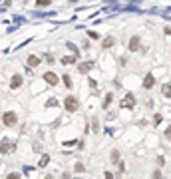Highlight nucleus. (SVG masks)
<instances>
[{"mask_svg":"<svg viewBox=\"0 0 171 179\" xmlns=\"http://www.w3.org/2000/svg\"><path fill=\"white\" fill-rule=\"evenodd\" d=\"M16 122H18V116H16L14 112H4V116H2V123H4V126L12 127V126H16Z\"/></svg>","mask_w":171,"mask_h":179,"instance_id":"1","label":"nucleus"},{"mask_svg":"<svg viewBox=\"0 0 171 179\" xmlns=\"http://www.w3.org/2000/svg\"><path fill=\"white\" fill-rule=\"evenodd\" d=\"M64 107H66V112H70V113H74L78 110V100L74 96H68L66 100H64Z\"/></svg>","mask_w":171,"mask_h":179,"instance_id":"2","label":"nucleus"},{"mask_svg":"<svg viewBox=\"0 0 171 179\" xmlns=\"http://www.w3.org/2000/svg\"><path fill=\"white\" fill-rule=\"evenodd\" d=\"M135 96L133 94H125V97L124 100H121V107H125V110H133V107H135Z\"/></svg>","mask_w":171,"mask_h":179,"instance_id":"3","label":"nucleus"},{"mask_svg":"<svg viewBox=\"0 0 171 179\" xmlns=\"http://www.w3.org/2000/svg\"><path fill=\"white\" fill-rule=\"evenodd\" d=\"M12 151H14L12 142H8V139H2V142H0V153L2 155H8V153H12Z\"/></svg>","mask_w":171,"mask_h":179,"instance_id":"4","label":"nucleus"},{"mask_svg":"<svg viewBox=\"0 0 171 179\" xmlns=\"http://www.w3.org/2000/svg\"><path fill=\"white\" fill-rule=\"evenodd\" d=\"M22 82H24V80H22V74H14L12 80H10V88H12V90H18L20 86H22Z\"/></svg>","mask_w":171,"mask_h":179,"instance_id":"5","label":"nucleus"},{"mask_svg":"<svg viewBox=\"0 0 171 179\" xmlns=\"http://www.w3.org/2000/svg\"><path fill=\"white\" fill-rule=\"evenodd\" d=\"M44 80H46V84H50V86H58V82H60V78H58L54 72H46Z\"/></svg>","mask_w":171,"mask_h":179,"instance_id":"6","label":"nucleus"},{"mask_svg":"<svg viewBox=\"0 0 171 179\" xmlns=\"http://www.w3.org/2000/svg\"><path fill=\"white\" fill-rule=\"evenodd\" d=\"M153 84H155V78H153V74H147L145 78H143V90H151Z\"/></svg>","mask_w":171,"mask_h":179,"instance_id":"7","label":"nucleus"},{"mask_svg":"<svg viewBox=\"0 0 171 179\" xmlns=\"http://www.w3.org/2000/svg\"><path fill=\"white\" fill-rule=\"evenodd\" d=\"M92 68H94V62H82V64H78V72L80 74H88Z\"/></svg>","mask_w":171,"mask_h":179,"instance_id":"8","label":"nucleus"},{"mask_svg":"<svg viewBox=\"0 0 171 179\" xmlns=\"http://www.w3.org/2000/svg\"><path fill=\"white\" fill-rule=\"evenodd\" d=\"M42 64V60L38 56H28V60H26V66L28 68H36V66H40Z\"/></svg>","mask_w":171,"mask_h":179,"instance_id":"9","label":"nucleus"},{"mask_svg":"<svg viewBox=\"0 0 171 179\" xmlns=\"http://www.w3.org/2000/svg\"><path fill=\"white\" fill-rule=\"evenodd\" d=\"M127 46H129L131 52L139 50V36H131V38H129V44H127Z\"/></svg>","mask_w":171,"mask_h":179,"instance_id":"10","label":"nucleus"},{"mask_svg":"<svg viewBox=\"0 0 171 179\" xmlns=\"http://www.w3.org/2000/svg\"><path fill=\"white\" fill-rule=\"evenodd\" d=\"M48 163H50V155H48V153H44V155L40 157V161H38V167L42 169V167H46Z\"/></svg>","mask_w":171,"mask_h":179,"instance_id":"11","label":"nucleus"},{"mask_svg":"<svg viewBox=\"0 0 171 179\" xmlns=\"http://www.w3.org/2000/svg\"><path fill=\"white\" fill-rule=\"evenodd\" d=\"M111 46H114V38H111V36H108V38L101 40V48H111Z\"/></svg>","mask_w":171,"mask_h":179,"instance_id":"12","label":"nucleus"},{"mask_svg":"<svg viewBox=\"0 0 171 179\" xmlns=\"http://www.w3.org/2000/svg\"><path fill=\"white\" fill-rule=\"evenodd\" d=\"M161 94L165 97H171V84H163V88H161Z\"/></svg>","mask_w":171,"mask_h":179,"instance_id":"13","label":"nucleus"},{"mask_svg":"<svg viewBox=\"0 0 171 179\" xmlns=\"http://www.w3.org/2000/svg\"><path fill=\"white\" fill-rule=\"evenodd\" d=\"M110 159H111V163H117V161H120V151L114 149V151H111V155H110Z\"/></svg>","mask_w":171,"mask_h":179,"instance_id":"14","label":"nucleus"},{"mask_svg":"<svg viewBox=\"0 0 171 179\" xmlns=\"http://www.w3.org/2000/svg\"><path fill=\"white\" fill-rule=\"evenodd\" d=\"M62 64H76V56H66V58H62Z\"/></svg>","mask_w":171,"mask_h":179,"instance_id":"15","label":"nucleus"},{"mask_svg":"<svg viewBox=\"0 0 171 179\" xmlns=\"http://www.w3.org/2000/svg\"><path fill=\"white\" fill-rule=\"evenodd\" d=\"M111 100H114V94H108V96L104 97V106H101V107H110V104H111Z\"/></svg>","mask_w":171,"mask_h":179,"instance_id":"16","label":"nucleus"},{"mask_svg":"<svg viewBox=\"0 0 171 179\" xmlns=\"http://www.w3.org/2000/svg\"><path fill=\"white\" fill-rule=\"evenodd\" d=\"M62 82L68 86V88H72V78H70V74H64L62 76Z\"/></svg>","mask_w":171,"mask_h":179,"instance_id":"17","label":"nucleus"},{"mask_svg":"<svg viewBox=\"0 0 171 179\" xmlns=\"http://www.w3.org/2000/svg\"><path fill=\"white\" fill-rule=\"evenodd\" d=\"M74 171H76V173H84V171H86V165H84V163H80V161H78V163L74 165Z\"/></svg>","mask_w":171,"mask_h":179,"instance_id":"18","label":"nucleus"},{"mask_svg":"<svg viewBox=\"0 0 171 179\" xmlns=\"http://www.w3.org/2000/svg\"><path fill=\"white\" fill-rule=\"evenodd\" d=\"M46 106H48V107H56V106H58V100H56V97H50Z\"/></svg>","mask_w":171,"mask_h":179,"instance_id":"19","label":"nucleus"},{"mask_svg":"<svg viewBox=\"0 0 171 179\" xmlns=\"http://www.w3.org/2000/svg\"><path fill=\"white\" fill-rule=\"evenodd\" d=\"M36 6H50V0H36Z\"/></svg>","mask_w":171,"mask_h":179,"instance_id":"20","label":"nucleus"},{"mask_svg":"<svg viewBox=\"0 0 171 179\" xmlns=\"http://www.w3.org/2000/svg\"><path fill=\"white\" fill-rule=\"evenodd\" d=\"M20 177H22V175H20L18 171H14V173H8V177H6V179H20Z\"/></svg>","mask_w":171,"mask_h":179,"instance_id":"21","label":"nucleus"},{"mask_svg":"<svg viewBox=\"0 0 171 179\" xmlns=\"http://www.w3.org/2000/svg\"><path fill=\"white\" fill-rule=\"evenodd\" d=\"M161 122H163V117L159 116V113H155V117H153V123H155V126H159Z\"/></svg>","mask_w":171,"mask_h":179,"instance_id":"22","label":"nucleus"},{"mask_svg":"<svg viewBox=\"0 0 171 179\" xmlns=\"http://www.w3.org/2000/svg\"><path fill=\"white\" fill-rule=\"evenodd\" d=\"M153 179H161V169H155V171H153Z\"/></svg>","mask_w":171,"mask_h":179,"instance_id":"23","label":"nucleus"},{"mask_svg":"<svg viewBox=\"0 0 171 179\" xmlns=\"http://www.w3.org/2000/svg\"><path fill=\"white\" fill-rule=\"evenodd\" d=\"M165 139H169V142H171V126L165 129Z\"/></svg>","mask_w":171,"mask_h":179,"instance_id":"24","label":"nucleus"},{"mask_svg":"<svg viewBox=\"0 0 171 179\" xmlns=\"http://www.w3.org/2000/svg\"><path fill=\"white\" fill-rule=\"evenodd\" d=\"M68 48H70V50H72L74 54H76V52H78V48H76V46H74V44H72V42H68Z\"/></svg>","mask_w":171,"mask_h":179,"instance_id":"25","label":"nucleus"},{"mask_svg":"<svg viewBox=\"0 0 171 179\" xmlns=\"http://www.w3.org/2000/svg\"><path fill=\"white\" fill-rule=\"evenodd\" d=\"M88 36H90V38H95V40H98V38H100V34H98V32H90Z\"/></svg>","mask_w":171,"mask_h":179,"instance_id":"26","label":"nucleus"},{"mask_svg":"<svg viewBox=\"0 0 171 179\" xmlns=\"http://www.w3.org/2000/svg\"><path fill=\"white\" fill-rule=\"evenodd\" d=\"M105 179H114V173H111V171H105Z\"/></svg>","mask_w":171,"mask_h":179,"instance_id":"27","label":"nucleus"},{"mask_svg":"<svg viewBox=\"0 0 171 179\" xmlns=\"http://www.w3.org/2000/svg\"><path fill=\"white\" fill-rule=\"evenodd\" d=\"M163 32H165V36H167V34H171V26H167V28H165Z\"/></svg>","mask_w":171,"mask_h":179,"instance_id":"28","label":"nucleus"},{"mask_svg":"<svg viewBox=\"0 0 171 179\" xmlns=\"http://www.w3.org/2000/svg\"><path fill=\"white\" fill-rule=\"evenodd\" d=\"M62 179H70V173L66 171V173H64V175H62Z\"/></svg>","mask_w":171,"mask_h":179,"instance_id":"29","label":"nucleus"},{"mask_svg":"<svg viewBox=\"0 0 171 179\" xmlns=\"http://www.w3.org/2000/svg\"><path fill=\"white\" fill-rule=\"evenodd\" d=\"M44 179H54V175H46V177H44Z\"/></svg>","mask_w":171,"mask_h":179,"instance_id":"30","label":"nucleus"},{"mask_svg":"<svg viewBox=\"0 0 171 179\" xmlns=\"http://www.w3.org/2000/svg\"><path fill=\"white\" fill-rule=\"evenodd\" d=\"M76 179H80V177H76Z\"/></svg>","mask_w":171,"mask_h":179,"instance_id":"31","label":"nucleus"}]
</instances>
